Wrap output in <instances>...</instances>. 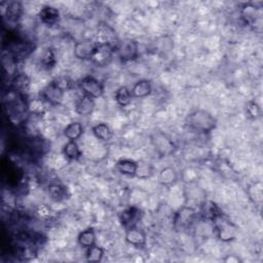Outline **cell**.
I'll list each match as a JSON object with an SVG mask.
<instances>
[{
  "mask_svg": "<svg viewBox=\"0 0 263 263\" xmlns=\"http://www.w3.org/2000/svg\"><path fill=\"white\" fill-rule=\"evenodd\" d=\"M186 125L195 132L210 133L217 126V120L210 112L197 109L188 114L186 117Z\"/></svg>",
  "mask_w": 263,
  "mask_h": 263,
  "instance_id": "1",
  "label": "cell"
},
{
  "mask_svg": "<svg viewBox=\"0 0 263 263\" xmlns=\"http://www.w3.org/2000/svg\"><path fill=\"white\" fill-rule=\"evenodd\" d=\"M214 233L217 239L223 243H229L238 237V227L222 213L212 220Z\"/></svg>",
  "mask_w": 263,
  "mask_h": 263,
  "instance_id": "2",
  "label": "cell"
},
{
  "mask_svg": "<svg viewBox=\"0 0 263 263\" xmlns=\"http://www.w3.org/2000/svg\"><path fill=\"white\" fill-rule=\"evenodd\" d=\"M41 99L53 106H57L62 104L65 96V89L62 88L59 83L52 82L46 85L41 90Z\"/></svg>",
  "mask_w": 263,
  "mask_h": 263,
  "instance_id": "3",
  "label": "cell"
},
{
  "mask_svg": "<svg viewBox=\"0 0 263 263\" xmlns=\"http://www.w3.org/2000/svg\"><path fill=\"white\" fill-rule=\"evenodd\" d=\"M114 50L115 48L113 45L97 42V48L90 61L99 67H105L107 65H109L114 54Z\"/></svg>",
  "mask_w": 263,
  "mask_h": 263,
  "instance_id": "4",
  "label": "cell"
},
{
  "mask_svg": "<svg viewBox=\"0 0 263 263\" xmlns=\"http://www.w3.org/2000/svg\"><path fill=\"white\" fill-rule=\"evenodd\" d=\"M80 88L84 95H87L92 99H98L104 94L103 85L92 76H86L80 83Z\"/></svg>",
  "mask_w": 263,
  "mask_h": 263,
  "instance_id": "5",
  "label": "cell"
},
{
  "mask_svg": "<svg viewBox=\"0 0 263 263\" xmlns=\"http://www.w3.org/2000/svg\"><path fill=\"white\" fill-rule=\"evenodd\" d=\"M97 48V41H91L89 39H84L76 42L74 45V57L79 60L87 61L91 59Z\"/></svg>",
  "mask_w": 263,
  "mask_h": 263,
  "instance_id": "6",
  "label": "cell"
},
{
  "mask_svg": "<svg viewBox=\"0 0 263 263\" xmlns=\"http://www.w3.org/2000/svg\"><path fill=\"white\" fill-rule=\"evenodd\" d=\"M152 142L158 153H160L163 157L169 156V154L173 153L175 150V145L173 141L163 133H158L156 137L153 138Z\"/></svg>",
  "mask_w": 263,
  "mask_h": 263,
  "instance_id": "7",
  "label": "cell"
},
{
  "mask_svg": "<svg viewBox=\"0 0 263 263\" xmlns=\"http://www.w3.org/2000/svg\"><path fill=\"white\" fill-rule=\"evenodd\" d=\"M141 216H142V212L140 209L137 207H131L121 212L119 216V220L121 225L127 229L133 226H137L136 224L141 219Z\"/></svg>",
  "mask_w": 263,
  "mask_h": 263,
  "instance_id": "8",
  "label": "cell"
},
{
  "mask_svg": "<svg viewBox=\"0 0 263 263\" xmlns=\"http://www.w3.org/2000/svg\"><path fill=\"white\" fill-rule=\"evenodd\" d=\"M118 56L123 62H129L137 59L139 56L138 43L134 40H129L121 44L118 48Z\"/></svg>",
  "mask_w": 263,
  "mask_h": 263,
  "instance_id": "9",
  "label": "cell"
},
{
  "mask_svg": "<svg viewBox=\"0 0 263 263\" xmlns=\"http://www.w3.org/2000/svg\"><path fill=\"white\" fill-rule=\"evenodd\" d=\"M126 242L135 247H143L146 245L147 237L144 231L137 226L127 228L126 230Z\"/></svg>",
  "mask_w": 263,
  "mask_h": 263,
  "instance_id": "10",
  "label": "cell"
},
{
  "mask_svg": "<svg viewBox=\"0 0 263 263\" xmlns=\"http://www.w3.org/2000/svg\"><path fill=\"white\" fill-rule=\"evenodd\" d=\"M38 17L43 24L48 26H54L59 23L61 14L58 8L50 5H45L40 9Z\"/></svg>",
  "mask_w": 263,
  "mask_h": 263,
  "instance_id": "11",
  "label": "cell"
},
{
  "mask_svg": "<svg viewBox=\"0 0 263 263\" xmlns=\"http://www.w3.org/2000/svg\"><path fill=\"white\" fill-rule=\"evenodd\" d=\"M95 109V99L83 95L75 102V112L82 116H88Z\"/></svg>",
  "mask_w": 263,
  "mask_h": 263,
  "instance_id": "12",
  "label": "cell"
},
{
  "mask_svg": "<svg viewBox=\"0 0 263 263\" xmlns=\"http://www.w3.org/2000/svg\"><path fill=\"white\" fill-rule=\"evenodd\" d=\"M23 13L22 3L19 1H9L6 3L4 10V17L8 20L9 23H17Z\"/></svg>",
  "mask_w": 263,
  "mask_h": 263,
  "instance_id": "13",
  "label": "cell"
},
{
  "mask_svg": "<svg viewBox=\"0 0 263 263\" xmlns=\"http://www.w3.org/2000/svg\"><path fill=\"white\" fill-rule=\"evenodd\" d=\"M178 181V172L173 167H166L161 170L159 182L164 186H172Z\"/></svg>",
  "mask_w": 263,
  "mask_h": 263,
  "instance_id": "14",
  "label": "cell"
},
{
  "mask_svg": "<svg viewBox=\"0 0 263 263\" xmlns=\"http://www.w3.org/2000/svg\"><path fill=\"white\" fill-rule=\"evenodd\" d=\"M132 96L133 98L143 99L148 97L152 91V86L149 81L141 80L137 82L132 88Z\"/></svg>",
  "mask_w": 263,
  "mask_h": 263,
  "instance_id": "15",
  "label": "cell"
},
{
  "mask_svg": "<svg viewBox=\"0 0 263 263\" xmlns=\"http://www.w3.org/2000/svg\"><path fill=\"white\" fill-rule=\"evenodd\" d=\"M91 132H92V134H94V136L98 139V140L103 141V142L110 141L113 137L112 130L105 122L97 123V125H95L94 127L91 128Z\"/></svg>",
  "mask_w": 263,
  "mask_h": 263,
  "instance_id": "16",
  "label": "cell"
},
{
  "mask_svg": "<svg viewBox=\"0 0 263 263\" xmlns=\"http://www.w3.org/2000/svg\"><path fill=\"white\" fill-rule=\"evenodd\" d=\"M117 171L125 176H136L138 171V163L132 160H120L115 165Z\"/></svg>",
  "mask_w": 263,
  "mask_h": 263,
  "instance_id": "17",
  "label": "cell"
},
{
  "mask_svg": "<svg viewBox=\"0 0 263 263\" xmlns=\"http://www.w3.org/2000/svg\"><path fill=\"white\" fill-rule=\"evenodd\" d=\"M63 134L68 141H76L83 136L84 127L80 121H72L63 131Z\"/></svg>",
  "mask_w": 263,
  "mask_h": 263,
  "instance_id": "18",
  "label": "cell"
},
{
  "mask_svg": "<svg viewBox=\"0 0 263 263\" xmlns=\"http://www.w3.org/2000/svg\"><path fill=\"white\" fill-rule=\"evenodd\" d=\"M97 241V236H96V231L94 228H87L83 230L82 233L77 237V242H79L80 246H82L83 248L88 249L89 247L96 245Z\"/></svg>",
  "mask_w": 263,
  "mask_h": 263,
  "instance_id": "19",
  "label": "cell"
},
{
  "mask_svg": "<svg viewBox=\"0 0 263 263\" xmlns=\"http://www.w3.org/2000/svg\"><path fill=\"white\" fill-rule=\"evenodd\" d=\"M97 37H98V39H97L98 43H105V44L113 45L112 40L115 38V33L109 26H106L105 24H102L98 27Z\"/></svg>",
  "mask_w": 263,
  "mask_h": 263,
  "instance_id": "20",
  "label": "cell"
},
{
  "mask_svg": "<svg viewBox=\"0 0 263 263\" xmlns=\"http://www.w3.org/2000/svg\"><path fill=\"white\" fill-rule=\"evenodd\" d=\"M48 191L50 196L57 200V202H61V200H64L68 196V190L67 188L60 183H51L48 187Z\"/></svg>",
  "mask_w": 263,
  "mask_h": 263,
  "instance_id": "21",
  "label": "cell"
},
{
  "mask_svg": "<svg viewBox=\"0 0 263 263\" xmlns=\"http://www.w3.org/2000/svg\"><path fill=\"white\" fill-rule=\"evenodd\" d=\"M63 154L69 161H77L82 157V150L76 141H68L63 147Z\"/></svg>",
  "mask_w": 263,
  "mask_h": 263,
  "instance_id": "22",
  "label": "cell"
},
{
  "mask_svg": "<svg viewBox=\"0 0 263 263\" xmlns=\"http://www.w3.org/2000/svg\"><path fill=\"white\" fill-rule=\"evenodd\" d=\"M114 99L119 106L126 107L130 105L132 102V99H133L132 91L127 87H120L115 90Z\"/></svg>",
  "mask_w": 263,
  "mask_h": 263,
  "instance_id": "23",
  "label": "cell"
},
{
  "mask_svg": "<svg viewBox=\"0 0 263 263\" xmlns=\"http://www.w3.org/2000/svg\"><path fill=\"white\" fill-rule=\"evenodd\" d=\"M12 87L13 90L18 91L19 94L24 96L25 92H27L30 88V81L25 74H18L14 76L12 81Z\"/></svg>",
  "mask_w": 263,
  "mask_h": 263,
  "instance_id": "24",
  "label": "cell"
},
{
  "mask_svg": "<svg viewBox=\"0 0 263 263\" xmlns=\"http://www.w3.org/2000/svg\"><path fill=\"white\" fill-rule=\"evenodd\" d=\"M105 255V251L102 247H99L97 245H94L87 249L86 257L88 262L91 263H99L103 260V257Z\"/></svg>",
  "mask_w": 263,
  "mask_h": 263,
  "instance_id": "25",
  "label": "cell"
},
{
  "mask_svg": "<svg viewBox=\"0 0 263 263\" xmlns=\"http://www.w3.org/2000/svg\"><path fill=\"white\" fill-rule=\"evenodd\" d=\"M202 214L204 215L205 218H207V219L212 221L213 219H215L216 217H217V216L222 214V211L215 203L206 202L204 204V206L202 207Z\"/></svg>",
  "mask_w": 263,
  "mask_h": 263,
  "instance_id": "26",
  "label": "cell"
},
{
  "mask_svg": "<svg viewBox=\"0 0 263 263\" xmlns=\"http://www.w3.org/2000/svg\"><path fill=\"white\" fill-rule=\"evenodd\" d=\"M194 210L191 208H183L179 214L177 215V219L176 222L179 223L182 227L184 226H188L194 217Z\"/></svg>",
  "mask_w": 263,
  "mask_h": 263,
  "instance_id": "27",
  "label": "cell"
},
{
  "mask_svg": "<svg viewBox=\"0 0 263 263\" xmlns=\"http://www.w3.org/2000/svg\"><path fill=\"white\" fill-rule=\"evenodd\" d=\"M57 63V58L53 49H46L41 57V64L45 69H52Z\"/></svg>",
  "mask_w": 263,
  "mask_h": 263,
  "instance_id": "28",
  "label": "cell"
},
{
  "mask_svg": "<svg viewBox=\"0 0 263 263\" xmlns=\"http://www.w3.org/2000/svg\"><path fill=\"white\" fill-rule=\"evenodd\" d=\"M255 12H256V7L252 4H245L243 6L242 14L246 22L250 23L252 21H255Z\"/></svg>",
  "mask_w": 263,
  "mask_h": 263,
  "instance_id": "29",
  "label": "cell"
},
{
  "mask_svg": "<svg viewBox=\"0 0 263 263\" xmlns=\"http://www.w3.org/2000/svg\"><path fill=\"white\" fill-rule=\"evenodd\" d=\"M247 113L252 118H258L261 115V108L255 102H249L247 104Z\"/></svg>",
  "mask_w": 263,
  "mask_h": 263,
  "instance_id": "30",
  "label": "cell"
},
{
  "mask_svg": "<svg viewBox=\"0 0 263 263\" xmlns=\"http://www.w3.org/2000/svg\"><path fill=\"white\" fill-rule=\"evenodd\" d=\"M152 173V168L149 164H138V171L137 175L138 177L141 178H147Z\"/></svg>",
  "mask_w": 263,
  "mask_h": 263,
  "instance_id": "31",
  "label": "cell"
}]
</instances>
